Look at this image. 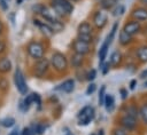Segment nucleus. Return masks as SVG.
Returning <instances> with one entry per match:
<instances>
[{
    "mask_svg": "<svg viewBox=\"0 0 147 135\" xmlns=\"http://www.w3.org/2000/svg\"><path fill=\"white\" fill-rule=\"evenodd\" d=\"M77 39L91 43V41H92V25L88 22L84 21L78 25V27H77Z\"/></svg>",
    "mask_w": 147,
    "mask_h": 135,
    "instance_id": "nucleus-7",
    "label": "nucleus"
},
{
    "mask_svg": "<svg viewBox=\"0 0 147 135\" xmlns=\"http://www.w3.org/2000/svg\"><path fill=\"white\" fill-rule=\"evenodd\" d=\"M109 45H110V41L108 39H106V41L102 43L100 50H99V59H100V64L103 63L105 58H106V55L108 53V48H109Z\"/></svg>",
    "mask_w": 147,
    "mask_h": 135,
    "instance_id": "nucleus-18",
    "label": "nucleus"
},
{
    "mask_svg": "<svg viewBox=\"0 0 147 135\" xmlns=\"http://www.w3.org/2000/svg\"><path fill=\"white\" fill-rule=\"evenodd\" d=\"M20 135H34L31 127H23L22 130H20Z\"/></svg>",
    "mask_w": 147,
    "mask_h": 135,
    "instance_id": "nucleus-34",
    "label": "nucleus"
},
{
    "mask_svg": "<svg viewBox=\"0 0 147 135\" xmlns=\"http://www.w3.org/2000/svg\"><path fill=\"white\" fill-rule=\"evenodd\" d=\"M145 86H146V87H147V82H145Z\"/></svg>",
    "mask_w": 147,
    "mask_h": 135,
    "instance_id": "nucleus-52",
    "label": "nucleus"
},
{
    "mask_svg": "<svg viewBox=\"0 0 147 135\" xmlns=\"http://www.w3.org/2000/svg\"><path fill=\"white\" fill-rule=\"evenodd\" d=\"M49 7L56 13V15L62 18L64 16L71 15L74 13V3L70 0H51Z\"/></svg>",
    "mask_w": 147,
    "mask_h": 135,
    "instance_id": "nucleus-1",
    "label": "nucleus"
},
{
    "mask_svg": "<svg viewBox=\"0 0 147 135\" xmlns=\"http://www.w3.org/2000/svg\"><path fill=\"white\" fill-rule=\"evenodd\" d=\"M32 24L40 31V33L42 35H45L46 38H51L54 35V32L52 30V27L48 25V23H46L44 19H40L38 17H33L32 19Z\"/></svg>",
    "mask_w": 147,
    "mask_h": 135,
    "instance_id": "nucleus-8",
    "label": "nucleus"
},
{
    "mask_svg": "<svg viewBox=\"0 0 147 135\" xmlns=\"http://www.w3.org/2000/svg\"><path fill=\"white\" fill-rule=\"evenodd\" d=\"M140 77H141V78H144V79H145V78H147V71H144V72L141 73V76H140Z\"/></svg>",
    "mask_w": 147,
    "mask_h": 135,
    "instance_id": "nucleus-43",
    "label": "nucleus"
},
{
    "mask_svg": "<svg viewBox=\"0 0 147 135\" xmlns=\"http://www.w3.org/2000/svg\"><path fill=\"white\" fill-rule=\"evenodd\" d=\"M59 89L62 90L63 93H71L75 89V80L74 79H67L65 81H63L60 85Z\"/></svg>",
    "mask_w": 147,
    "mask_h": 135,
    "instance_id": "nucleus-17",
    "label": "nucleus"
},
{
    "mask_svg": "<svg viewBox=\"0 0 147 135\" xmlns=\"http://www.w3.org/2000/svg\"><path fill=\"white\" fill-rule=\"evenodd\" d=\"M100 3H101L102 9H110L116 3V0H102Z\"/></svg>",
    "mask_w": 147,
    "mask_h": 135,
    "instance_id": "nucleus-27",
    "label": "nucleus"
},
{
    "mask_svg": "<svg viewBox=\"0 0 147 135\" xmlns=\"http://www.w3.org/2000/svg\"><path fill=\"white\" fill-rule=\"evenodd\" d=\"M9 9V2L7 0H0V10L2 13H6L8 11Z\"/></svg>",
    "mask_w": 147,
    "mask_h": 135,
    "instance_id": "nucleus-33",
    "label": "nucleus"
},
{
    "mask_svg": "<svg viewBox=\"0 0 147 135\" xmlns=\"http://www.w3.org/2000/svg\"><path fill=\"white\" fill-rule=\"evenodd\" d=\"M91 135H95V134H94V133H93V134H91Z\"/></svg>",
    "mask_w": 147,
    "mask_h": 135,
    "instance_id": "nucleus-53",
    "label": "nucleus"
},
{
    "mask_svg": "<svg viewBox=\"0 0 147 135\" xmlns=\"http://www.w3.org/2000/svg\"><path fill=\"white\" fill-rule=\"evenodd\" d=\"M136 84H137V81H136V80H132V81H131V84H130V88H131V89H134Z\"/></svg>",
    "mask_w": 147,
    "mask_h": 135,
    "instance_id": "nucleus-42",
    "label": "nucleus"
},
{
    "mask_svg": "<svg viewBox=\"0 0 147 135\" xmlns=\"http://www.w3.org/2000/svg\"><path fill=\"white\" fill-rule=\"evenodd\" d=\"M8 135H20V129L18 128H14L11 132H9Z\"/></svg>",
    "mask_w": 147,
    "mask_h": 135,
    "instance_id": "nucleus-41",
    "label": "nucleus"
},
{
    "mask_svg": "<svg viewBox=\"0 0 147 135\" xmlns=\"http://www.w3.org/2000/svg\"><path fill=\"white\" fill-rule=\"evenodd\" d=\"M7 1H8V2H9V1H10V0H7Z\"/></svg>",
    "mask_w": 147,
    "mask_h": 135,
    "instance_id": "nucleus-54",
    "label": "nucleus"
},
{
    "mask_svg": "<svg viewBox=\"0 0 147 135\" xmlns=\"http://www.w3.org/2000/svg\"><path fill=\"white\" fill-rule=\"evenodd\" d=\"M121 125L123 126V128H124L125 130H132V129L136 127V125H137L136 118L125 114V116L121 119Z\"/></svg>",
    "mask_w": 147,
    "mask_h": 135,
    "instance_id": "nucleus-15",
    "label": "nucleus"
},
{
    "mask_svg": "<svg viewBox=\"0 0 147 135\" xmlns=\"http://www.w3.org/2000/svg\"><path fill=\"white\" fill-rule=\"evenodd\" d=\"M138 58L141 61V62H147V46H144V47H140L138 49Z\"/></svg>",
    "mask_w": 147,
    "mask_h": 135,
    "instance_id": "nucleus-24",
    "label": "nucleus"
},
{
    "mask_svg": "<svg viewBox=\"0 0 147 135\" xmlns=\"http://www.w3.org/2000/svg\"><path fill=\"white\" fill-rule=\"evenodd\" d=\"M13 80H14V85L17 89V92L21 94V95H26L28 92H29V87H28V84H26V80H25V76H24V72L22 71L21 68H16L14 70V74H13Z\"/></svg>",
    "mask_w": 147,
    "mask_h": 135,
    "instance_id": "nucleus-5",
    "label": "nucleus"
},
{
    "mask_svg": "<svg viewBox=\"0 0 147 135\" xmlns=\"http://www.w3.org/2000/svg\"><path fill=\"white\" fill-rule=\"evenodd\" d=\"M13 71V62L10 57L5 54L0 55V76H8Z\"/></svg>",
    "mask_w": 147,
    "mask_h": 135,
    "instance_id": "nucleus-10",
    "label": "nucleus"
},
{
    "mask_svg": "<svg viewBox=\"0 0 147 135\" xmlns=\"http://www.w3.org/2000/svg\"><path fill=\"white\" fill-rule=\"evenodd\" d=\"M71 2H78V1H80V0H70Z\"/></svg>",
    "mask_w": 147,
    "mask_h": 135,
    "instance_id": "nucleus-48",
    "label": "nucleus"
},
{
    "mask_svg": "<svg viewBox=\"0 0 147 135\" xmlns=\"http://www.w3.org/2000/svg\"><path fill=\"white\" fill-rule=\"evenodd\" d=\"M103 105L106 106L107 111H111V109L114 106V97L111 95H106L105 101H103Z\"/></svg>",
    "mask_w": 147,
    "mask_h": 135,
    "instance_id": "nucleus-23",
    "label": "nucleus"
},
{
    "mask_svg": "<svg viewBox=\"0 0 147 135\" xmlns=\"http://www.w3.org/2000/svg\"><path fill=\"white\" fill-rule=\"evenodd\" d=\"M139 30H140V24H139V22H136V21H132V22L126 23V24L124 25V27H123V31H124L126 34L131 35V37H132L133 34H136Z\"/></svg>",
    "mask_w": 147,
    "mask_h": 135,
    "instance_id": "nucleus-14",
    "label": "nucleus"
},
{
    "mask_svg": "<svg viewBox=\"0 0 147 135\" xmlns=\"http://www.w3.org/2000/svg\"><path fill=\"white\" fill-rule=\"evenodd\" d=\"M117 27H118V23L116 22V23L113 25V29H111V31H110V34H108V37H107V39L110 41V43H111V41H113V39H114V37H115V33H116V31H117Z\"/></svg>",
    "mask_w": 147,
    "mask_h": 135,
    "instance_id": "nucleus-28",
    "label": "nucleus"
},
{
    "mask_svg": "<svg viewBox=\"0 0 147 135\" xmlns=\"http://www.w3.org/2000/svg\"><path fill=\"white\" fill-rule=\"evenodd\" d=\"M123 11H124V7H123V6H119V8H117V9L114 11V15H115V16L121 15V14H123Z\"/></svg>",
    "mask_w": 147,
    "mask_h": 135,
    "instance_id": "nucleus-39",
    "label": "nucleus"
},
{
    "mask_svg": "<svg viewBox=\"0 0 147 135\" xmlns=\"http://www.w3.org/2000/svg\"><path fill=\"white\" fill-rule=\"evenodd\" d=\"M2 38H3V37H0V42H1V40H2Z\"/></svg>",
    "mask_w": 147,
    "mask_h": 135,
    "instance_id": "nucleus-51",
    "label": "nucleus"
},
{
    "mask_svg": "<svg viewBox=\"0 0 147 135\" xmlns=\"http://www.w3.org/2000/svg\"><path fill=\"white\" fill-rule=\"evenodd\" d=\"M5 35H6V24L0 17V37H5Z\"/></svg>",
    "mask_w": 147,
    "mask_h": 135,
    "instance_id": "nucleus-36",
    "label": "nucleus"
},
{
    "mask_svg": "<svg viewBox=\"0 0 147 135\" xmlns=\"http://www.w3.org/2000/svg\"><path fill=\"white\" fill-rule=\"evenodd\" d=\"M106 87L102 86L100 92H99V104L100 105H103V101H105V96H106Z\"/></svg>",
    "mask_w": 147,
    "mask_h": 135,
    "instance_id": "nucleus-31",
    "label": "nucleus"
},
{
    "mask_svg": "<svg viewBox=\"0 0 147 135\" xmlns=\"http://www.w3.org/2000/svg\"><path fill=\"white\" fill-rule=\"evenodd\" d=\"M95 77H96V71L94 69H91V71H88V73L86 74V80L92 81L95 79Z\"/></svg>",
    "mask_w": 147,
    "mask_h": 135,
    "instance_id": "nucleus-35",
    "label": "nucleus"
},
{
    "mask_svg": "<svg viewBox=\"0 0 147 135\" xmlns=\"http://www.w3.org/2000/svg\"><path fill=\"white\" fill-rule=\"evenodd\" d=\"M23 1H24V0H16V5H21Z\"/></svg>",
    "mask_w": 147,
    "mask_h": 135,
    "instance_id": "nucleus-45",
    "label": "nucleus"
},
{
    "mask_svg": "<svg viewBox=\"0 0 147 135\" xmlns=\"http://www.w3.org/2000/svg\"><path fill=\"white\" fill-rule=\"evenodd\" d=\"M142 2H144V3L146 5V6H147V0H142Z\"/></svg>",
    "mask_w": 147,
    "mask_h": 135,
    "instance_id": "nucleus-49",
    "label": "nucleus"
},
{
    "mask_svg": "<svg viewBox=\"0 0 147 135\" xmlns=\"http://www.w3.org/2000/svg\"><path fill=\"white\" fill-rule=\"evenodd\" d=\"M126 114L127 116H131L133 118H137L138 117V110L134 106H129L127 110H126Z\"/></svg>",
    "mask_w": 147,
    "mask_h": 135,
    "instance_id": "nucleus-32",
    "label": "nucleus"
},
{
    "mask_svg": "<svg viewBox=\"0 0 147 135\" xmlns=\"http://www.w3.org/2000/svg\"><path fill=\"white\" fill-rule=\"evenodd\" d=\"M109 66H110V64H109V63H106V64L103 65V70H102V73H103V74H106V73L108 72Z\"/></svg>",
    "mask_w": 147,
    "mask_h": 135,
    "instance_id": "nucleus-40",
    "label": "nucleus"
},
{
    "mask_svg": "<svg viewBox=\"0 0 147 135\" xmlns=\"http://www.w3.org/2000/svg\"><path fill=\"white\" fill-rule=\"evenodd\" d=\"M121 92H122V94H123V95H122V97H123V98H125V97H126V95H125V90H124V89H122Z\"/></svg>",
    "mask_w": 147,
    "mask_h": 135,
    "instance_id": "nucleus-44",
    "label": "nucleus"
},
{
    "mask_svg": "<svg viewBox=\"0 0 147 135\" xmlns=\"http://www.w3.org/2000/svg\"><path fill=\"white\" fill-rule=\"evenodd\" d=\"M34 133V135H42L46 130V125L45 124H41V122H38V124H34L32 126H30Z\"/></svg>",
    "mask_w": 147,
    "mask_h": 135,
    "instance_id": "nucleus-22",
    "label": "nucleus"
},
{
    "mask_svg": "<svg viewBox=\"0 0 147 135\" xmlns=\"http://www.w3.org/2000/svg\"><path fill=\"white\" fill-rule=\"evenodd\" d=\"M94 109L91 105H86L84 106L77 114L78 117V125L79 126H86L88 125L93 119H94Z\"/></svg>",
    "mask_w": 147,
    "mask_h": 135,
    "instance_id": "nucleus-6",
    "label": "nucleus"
},
{
    "mask_svg": "<svg viewBox=\"0 0 147 135\" xmlns=\"http://www.w3.org/2000/svg\"><path fill=\"white\" fill-rule=\"evenodd\" d=\"M95 88H96L95 84H91V85L87 87V89H86V95H91V94L95 90Z\"/></svg>",
    "mask_w": 147,
    "mask_h": 135,
    "instance_id": "nucleus-38",
    "label": "nucleus"
},
{
    "mask_svg": "<svg viewBox=\"0 0 147 135\" xmlns=\"http://www.w3.org/2000/svg\"><path fill=\"white\" fill-rule=\"evenodd\" d=\"M25 51L31 59L37 61L39 58L45 57L46 48L39 40H30L25 45Z\"/></svg>",
    "mask_w": 147,
    "mask_h": 135,
    "instance_id": "nucleus-3",
    "label": "nucleus"
},
{
    "mask_svg": "<svg viewBox=\"0 0 147 135\" xmlns=\"http://www.w3.org/2000/svg\"><path fill=\"white\" fill-rule=\"evenodd\" d=\"M94 1H96V2H101L102 0H94Z\"/></svg>",
    "mask_w": 147,
    "mask_h": 135,
    "instance_id": "nucleus-50",
    "label": "nucleus"
},
{
    "mask_svg": "<svg viewBox=\"0 0 147 135\" xmlns=\"http://www.w3.org/2000/svg\"><path fill=\"white\" fill-rule=\"evenodd\" d=\"M48 59H49V64L53 68V70H55L59 73L64 72L69 66V61L67 56L61 51H54Z\"/></svg>",
    "mask_w": 147,
    "mask_h": 135,
    "instance_id": "nucleus-4",
    "label": "nucleus"
},
{
    "mask_svg": "<svg viewBox=\"0 0 147 135\" xmlns=\"http://www.w3.org/2000/svg\"><path fill=\"white\" fill-rule=\"evenodd\" d=\"M15 118L14 117H5L3 119L0 120V125L3 127V128H11L15 126Z\"/></svg>",
    "mask_w": 147,
    "mask_h": 135,
    "instance_id": "nucleus-21",
    "label": "nucleus"
},
{
    "mask_svg": "<svg viewBox=\"0 0 147 135\" xmlns=\"http://www.w3.org/2000/svg\"><path fill=\"white\" fill-rule=\"evenodd\" d=\"M119 61H121V54L118 51H114L111 54V57H110V64L116 65L119 63Z\"/></svg>",
    "mask_w": 147,
    "mask_h": 135,
    "instance_id": "nucleus-26",
    "label": "nucleus"
},
{
    "mask_svg": "<svg viewBox=\"0 0 147 135\" xmlns=\"http://www.w3.org/2000/svg\"><path fill=\"white\" fill-rule=\"evenodd\" d=\"M32 104H33V95H32V93H30V94H26L25 97L20 101V103H18V109H20L22 112H26V111L30 109V106H31Z\"/></svg>",
    "mask_w": 147,
    "mask_h": 135,
    "instance_id": "nucleus-13",
    "label": "nucleus"
},
{
    "mask_svg": "<svg viewBox=\"0 0 147 135\" xmlns=\"http://www.w3.org/2000/svg\"><path fill=\"white\" fill-rule=\"evenodd\" d=\"M71 48H72L74 53H77V54H80V55L85 56L91 51V43L86 42V41H83V40H79V39H75L72 41Z\"/></svg>",
    "mask_w": 147,
    "mask_h": 135,
    "instance_id": "nucleus-9",
    "label": "nucleus"
},
{
    "mask_svg": "<svg viewBox=\"0 0 147 135\" xmlns=\"http://www.w3.org/2000/svg\"><path fill=\"white\" fill-rule=\"evenodd\" d=\"M84 59H85L84 55H80V54H77V53H72L68 61H69V64H70L71 68L82 69V66L84 64Z\"/></svg>",
    "mask_w": 147,
    "mask_h": 135,
    "instance_id": "nucleus-12",
    "label": "nucleus"
},
{
    "mask_svg": "<svg viewBox=\"0 0 147 135\" xmlns=\"http://www.w3.org/2000/svg\"><path fill=\"white\" fill-rule=\"evenodd\" d=\"M70 135H72V134H70Z\"/></svg>",
    "mask_w": 147,
    "mask_h": 135,
    "instance_id": "nucleus-55",
    "label": "nucleus"
},
{
    "mask_svg": "<svg viewBox=\"0 0 147 135\" xmlns=\"http://www.w3.org/2000/svg\"><path fill=\"white\" fill-rule=\"evenodd\" d=\"M132 16L138 21H146L147 19V9L145 8H137L133 10Z\"/></svg>",
    "mask_w": 147,
    "mask_h": 135,
    "instance_id": "nucleus-20",
    "label": "nucleus"
},
{
    "mask_svg": "<svg viewBox=\"0 0 147 135\" xmlns=\"http://www.w3.org/2000/svg\"><path fill=\"white\" fill-rule=\"evenodd\" d=\"M111 135H126V130L124 128H115Z\"/></svg>",
    "mask_w": 147,
    "mask_h": 135,
    "instance_id": "nucleus-37",
    "label": "nucleus"
},
{
    "mask_svg": "<svg viewBox=\"0 0 147 135\" xmlns=\"http://www.w3.org/2000/svg\"><path fill=\"white\" fill-rule=\"evenodd\" d=\"M130 40H131V35L126 34V33L122 30V31H121V33H119V42H121L122 45H126Z\"/></svg>",
    "mask_w": 147,
    "mask_h": 135,
    "instance_id": "nucleus-25",
    "label": "nucleus"
},
{
    "mask_svg": "<svg viewBox=\"0 0 147 135\" xmlns=\"http://www.w3.org/2000/svg\"><path fill=\"white\" fill-rule=\"evenodd\" d=\"M98 135H103V129H101V130H99V134Z\"/></svg>",
    "mask_w": 147,
    "mask_h": 135,
    "instance_id": "nucleus-47",
    "label": "nucleus"
},
{
    "mask_svg": "<svg viewBox=\"0 0 147 135\" xmlns=\"http://www.w3.org/2000/svg\"><path fill=\"white\" fill-rule=\"evenodd\" d=\"M2 103H3V100H2V96L0 95V108H1V105H2Z\"/></svg>",
    "mask_w": 147,
    "mask_h": 135,
    "instance_id": "nucleus-46",
    "label": "nucleus"
},
{
    "mask_svg": "<svg viewBox=\"0 0 147 135\" xmlns=\"http://www.w3.org/2000/svg\"><path fill=\"white\" fill-rule=\"evenodd\" d=\"M10 90V82L7 76H0V95L2 97L7 96Z\"/></svg>",
    "mask_w": 147,
    "mask_h": 135,
    "instance_id": "nucleus-16",
    "label": "nucleus"
},
{
    "mask_svg": "<svg viewBox=\"0 0 147 135\" xmlns=\"http://www.w3.org/2000/svg\"><path fill=\"white\" fill-rule=\"evenodd\" d=\"M139 113H140V117L144 120V122L147 124V105H142Z\"/></svg>",
    "mask_w": 147,
    "mask_h": 135,
    "instance_id": "nucleus-30",
    "label": "nucleus"
},
{
    "mask_svg": "<svg viewBox=\"0 0 147 135\" xmlns=\"http://www.w3.org/2000/svg\"><path fill=\"white\" fill-rule=\"evenodd\" d=\"M46 23H48V25L52 27V30H53L54 33H59V32L63 31V29H64V24L62 23L61 19H55V21L46 22Z\"/></svg>",
    "mask_w": 147,
    "mask_h": 135,
    "instance_id": "nucleus-19",
    "label": "nucleus"
},
{
    "mask_svg": "<svg viewBox=\"0 0 147 135\" xmlns=\"http://www.w3.org/2000/svg\"><path fill=\"white\" fill-rule=\"evenodd\" d=\"M107 23V14L103 11V10H98L94 13L93 15V24L99 27V29H102Z\"/></svg>",
    "mask_w": 147,
    "mask_h": 135,
    "instance_id": "nucleus-11",
    "label": "nucleus"
},
{
    "mask_svg": "<svg viewBox=\"0 0 147 135\" xmlns=\"http://www.w3.org/2000/svg\"><path fill=\"white\" fill-rule=\"evenodd\" d=\"M32 95H33V103H36L37 106H38V110H40L41 109V97H40V95L38 93H32Z\"/></svg>",
    "mask_w": 147,
    "mask_h": 135,
    "instance_id": "nucleus-29",
    "label": "nucleus"
},
{
    "mask_svg": "<svg viewBox=\"0 0 147 135\" xmlns=\"http://www.w3.org/2000/svg\"><path fill=\"white\" fill-rule=\"evenodd\" d=\"M49 68H51L49 59L47 57H42L37 61H33L32 65L30 66V73L33 78L42 79L46 77L47 72L49 71Z\"/></svg>",
    "mask_w": 147,
    "mask_h": 135,
    "instance_id": "nucleus-2",
    "label": "nucleus"
}]
</instances>
